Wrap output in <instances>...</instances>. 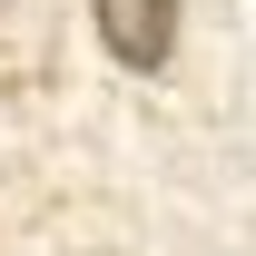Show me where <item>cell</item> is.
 I'll return each mask as SVG.
<instances>
[{
  "label": "cell",
  "instance_id": "6da1fadb",
  "mask_svg": "<svg viewBox=\"0 0 256 256\" xmlns=\"http://www.w3.org/2000/svg\"><path fill=\"white\" fill-rule=\"evenodd\" d=\"M98 10V40H108V60L118 69H168V50H178V0H89Z\"/></svg>",
  "mask_w": 256,
  "mask_h": 256
}]
</instances>
